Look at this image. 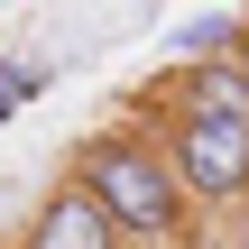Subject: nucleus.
Listing matches in <instances>:
<instances>
[{
	"label": "nucleus",
	"instance_id": "f257e3e1",
	"mask_svg": "<svg viewBox=\"0 0 249 249\" xmlns=\"http://www.w3.org/2000/svg\"><path fill=\"white\" fill-rule=\"evenodd\" d=\"M139 129L166 148L185 203H203V213H240L249 203V83H240V65L176 74L166 92L139 102Z\"/></svg>",
	"mask_w": 249,
	"mask_h": 249
},
{
	"label": "nucleus",
	"instance_id": "f03ea898",
	"mask_svg": "<svg viewBox=\"0 0 249 249\" xmlns=\"http://www.w3.org/2000/svg\"><path fill=\"white\" fill-rule=\"evenodd\" d=\"M65 185H83L120 240H176L185 213H194L185 185H176V166H166V148H157L139 120H102L92 139H74Z\"/></svg>",
	"mask_w": 249,
	"mask_h": 249
},
{
	"label": "nucleus",
	"instance_id": "7ed1b4c3",
	"mask_svg": "<svg viewBox=\"0 0 249 249\" xmlns=\"http://www.w3.org/2000/svg\"><path fill=\"white\" fill-rule=\"evenodd\" d=\"M9 249H129V240L102 222V203H92L83 185H46V203L28 213V231Z\"/></svg>",
	"mask_w": 249,
	"mask_h": 249
},
{
	"label": "nucleus",
	"instance_id": "20e7f679",
	"mask_svg": "<svg viewBox=\"0 0 249 249\" xmlns=\"http://www.w3.org/2000/svg\"><path fill=\"white\" fill-rule=\"evenodd\" d=\"M240 28H249V9H194V18H176V28H166V55H176V74L231 65V55H240Z\"/></svg>",
	"mask_w": 249,
	"mask_h": 249
},
{
	"label": "nucleus",
	"instance_id": "39448f33",
	"mask_svg": "<svg viewBox=\"0 0 249 249\" xmlns=\"http://www.w3.org/2000/svg\"><path fill=\"white\" fill-rule=\"evenodd\" d=\"M37 92H46V65H28V55H0V120H18Z\"/></svg>",
	"mask_w": 249,
	"mask_h": 249
},
{
	"label": "nucleus",
	"instance_id": "423d86ee",
	"mask_svg": "<svg viewBox=\"0 0 249 249\" xmlns=\"http://www.w3.org/2000/svg\"><path fill=\"white\" fill-rule=\"evenodd\" d=\"M231 65H240V83H249V28H240V55H231Z\"/></svg>",
	"mask_w": 249,
	"mask_h": 249
}]
</instances>
